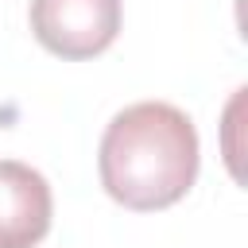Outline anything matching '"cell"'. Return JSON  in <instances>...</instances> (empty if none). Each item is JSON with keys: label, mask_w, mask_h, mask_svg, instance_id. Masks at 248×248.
I'll use <instances>...</instances> for the list:
<instances>
[{"label": "cell", "mask_w": 248, "mask_h": 248, "mask_svg": "<svg viewBox=\"0 0 248 248\" xmlns=\"http://www.w3.org/2000/svg\"><path fill=\"white\" fill-rule=\"evenodd\" d=\"M50 182L19 159H0V248H35L50 232Z\"/></svg>", "instance_id": "obj_3"}, {"label": "cell", "mask_w": 248, "mask_h": 248, "mask_svg": "<svg viewBox=\"0 0 248 248\" xmlns=\"http://www.w3.org/2000/svg\"><path fill=\"white\" fill-rule=\"evenodd\" d=\"M202 151L194 120L167 101H140L120 108L97 151L105 194L136 213H155L190 194Z\"/></svg>", "instance_id": "obj_1"}, {"label": "cell", "mask_w": 248, "mask_h": 248, "mask_svg": "<svg viewBox=\"0 0 248 248\" xmlns=\"http://www.w3.org/2000/svg\"><path fill=\"white\" fill-rule=\"evenodd\" d=\"M31 35L66 62L105 54L120 35V0H31Z\"/></svg>", "instance_id": "obj_2"}]
</instances>
